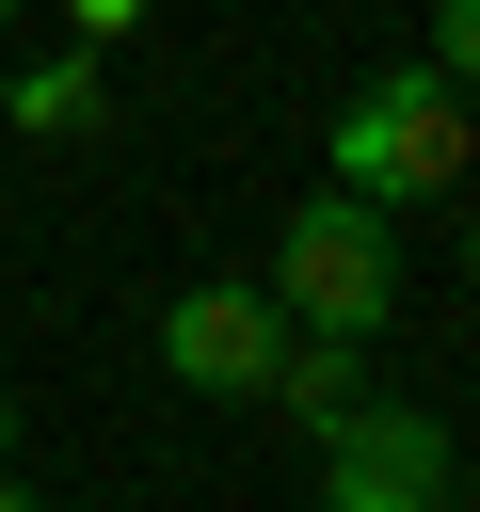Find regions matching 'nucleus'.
Wrapping results in <instances>:
<instances>
[{
    "instance_id": "nucleus-1",
    "label": "nucleus",
    "mask_w": 480,
    "mask_h": 512,
    "mask_svg": "<svg viewBox=\"0 0 480 512\" xmlns=\"http://www.w3.org/2000/svg\"><path fill=\"white\" fill-rule=\"evenodd\" d=\"M464 176H480V96L448 64H384V80L336 96V192H368L384 224L432 208V192H464Z\"/></svg>"
},
{
    "instance_id": "nucleus-2",
    "label": "nucleus",
    "mask_w": 480,
    "mask_h": 512,
    "mask_svg": "<svg viewBox=\"0 0 480 512\" xmlns=\"http://www.w3.org/2000/svg\"><path fill=\"white\" fill-rule=\"evenodd\" d=\"M272 304H288V336H384L400 320V240H384V208L368 192H304L288 224H272V272H256Z\"/></svg>"
},
{
    "instance_id": "nucleus-3",
    "label": "nucleus",
    "mask_w": 480,
    "mask_h": 512,
    "mask_svg": "<svg viewBox=\"0 0 480 512\" xmlns=\"http://www.w3.org/2000/svg\"><path fill=\"white\" fill-rule=\"evenodd\" d=\"M272 352H288V304H272L256 272H208V288L160 304V368H176L192 400H272Z\"/></svg>"
},
{
    "instance_id": "nucleus-4",
    "label": "nucleus",
    "mask_w": 480,
    "mask_h": 512,
    "mask_svg": "<svg viewBox=\"0 0 480 512\" xmlns=\"http://www.w3.org/2000/svg\"><path fill=\"white\" fill-rule=\"evenodd\" d=\"M320 496L336 512H448V432L416 400H352L320 432Z\"/></svg>"
},
{
    "instance_id": "nucleus-5",
    "label": "nucleus",
    "mask_w": 480,
    "mask_h": 512,
    "mask_svg": "<svg viewBox=\"0 0 480 512\" xmlns=\"http://www.w3.org/2000/svg\"><path fill=\"white\" fill-rule=\"evenodd\" d=\"M352 400H368V352H352V336H288V352H272V416H288L304 448H320Z\"/></svg>"
},
{
    "instance_id": "nucleus-6",
    "label": "nucleus",
    "mask_w": 480,
    "mask_h": 512,
    "mask_svg": "<svg viewBox=\"0 0 480 512\" xmlns=\"http://www.w3.org/2000/svg\"><path fill=\"white\" fill-rule=\"evenodd\" d=\"M0 112H16L32 144H64V128H96V112H112V64H96V48H48V64H16V96H0Z\"/></svg>"
},
{
    "instance_id": "nucleus-7",
    "label": "nucleus",
    "mask_w": 480,
    "mask_h": 512,
    "mask_svg": "<svg viewBox=\"0 0 480 512\" xmlns=\"http://www.w3.org/2000/svg\"><path fill=\"white\" fill-rule=\"evenodd\" d=\"M432 64H448V80L480 96V0H432Z\"/></svg>"
},
{
    "instance_id": "nucleus-8",
    "label": "nucleus",
    "mask_w": 480,
    "mask_h": 512,
    "mask_svg": "<svg viewBox=\"0 0 480 512\" xmlns=\"http://www.w3.org/2000/svg\"><path fill=\"white\" fill-rule=\"evenodd\" d=\"M64 32H80L96 64H112V32H144V0H64Z\"/></svg>"
},
{
    "instance_id": "nucleus-9",
    "label": "nucleus",
    "mask_w": 480,
    "mask_h": 512,
    "mask_svg": "<svg viewBox=\"0 0 480 512\" xmlns=\"http://www.w3.org/2000/svg\"><path fill=\"white\" fill-rule=\"evenodd\" d=\"M0 512H48V496H32V480H16V464H0Z\"/></svg>"
},
{
    "instance_id": "nucleus-10",
    "label": "nucleus",
    "mask_w": 480,
    "mask_h": 512,
    "mask_svg": "<svg viewBox=\"0 0 480 512\" xmlns=\"http://www.w3.org/2000/svg\"><path fill=\"white\" fill-rule=\"evenodd\" d=\"M0 464H16V384H0Z\"/></svg>"
},
{
    "instance_id": "nucleus-11",
    "label": "nucleus",
    "mask_w": 480,
    "mask_h": 512,
    "mask_svg": "<svg viewBox=\"0 0 480 512\" xmlns=\"http://www.w3.org/2000/svg\"><path fill=\"white\" fill-rule=\"evenodd\" d=\"M0 32H16V0H0Z\"/></svg>"
},
{
    "instance_id": "nucleus-12",
    "label": "nucleus",
    "mask_w": 480,
    "mask_h": 512,
    "mask_svg": "<svg viewBox=\"0 0 480 512\" xmlns=\"http://www.w3.org/2000/svg\"><path fill=\"white\" fill-rule=\"evenodd\" d=\"M464 272H480V240H464Z\"/></svg>"
}]
</instances>
